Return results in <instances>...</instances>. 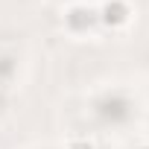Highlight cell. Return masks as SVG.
I'll list each match as a JSON object with an SVG mask.
<instances>
[{
	"label": "cell",
	"instance_id": "cell-1",
	"mask_svg": "<svg viewBox=\"0 0 149 149\" xmlns=\"http://www.w3.org/2000/svg\"><path fill=\"white\" fill-rule=\"evenodd\" d=\"M100 18H102V24H105V26L117 29V26H126V24H129L132 9H129L126 0H105L102 9H100Z\"/></svg>",
	"mask_w": 149,
	"mask_h": 149
},
{
	"label": "cell",
	"instance_id": "cell-2",
	"mask_svg": "<svg viewBox=\"0 0 149 149\" xmlns=\"http://www.w3.org/2000/svg\"><path fill=\"white\" fill-rule=\"evenodd\" d=\"M67 149H97V143L88 140V137H70L67 140Z\"/></svg>",
	"mask_w": 149,
	"mask_h": 149
},
{
	"label": "cell",
	"instance_id": "cell-3",
	"mask_svg": "<svg viewBox=\"0 0 149 149\" xmlns=\"http://www.w3.org/2000/svg\"><path fill=\"white\" fill-rule=\"evenodd\" d=\"M140 149H149V143H143V146H140Z\"/></svg>",
	"mask_w": 149,
	"mask_h": 149
}]
</instances>
